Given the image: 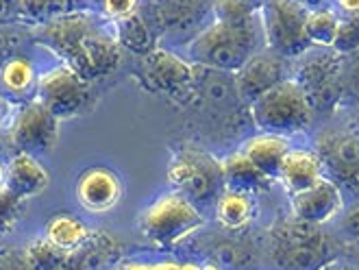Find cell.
Instances as JSON below:
<instances>
[{
  "label": "cell",
  "mask_w": 359,
  "mask_h": 270,
  "mask_svg": "<svg viewBox=\"0 0 359 270\" xmlns=\"http://www.w3.org/2000/svg\"><path fill=\"white\" fill-rule=\"evenodd\" d=\"M33 44L50 50L90 83L118 68L122 46L111 22L96 11H74L33 27Z\"/></svg>",
  "instance_id": "cell-1"
},
{
  "label": "cell",
  "mask_w": 359,
  "mask_h": 270,
  "mask_svg": "<svg viewBox=\"0 0 359 270\" xmlns=\"http://www.w3.org/2000/svg\"><path fill=\"white\" fill-rule=\"evenodd\" d=\"M185 48L194 66L236 74L257 53L266 50L262 15L248 25H226L211 18Z\"/></svg>",
  "instance_id": "cell-2"
},
{
  "label": "cell",
  "mask_w": 359,
  "mask_h": 270,
  "mask_svg": "<svg viewBox=\"0 0 359 270\" xmlns=\"http://www.w3.org/2000/svg\"><path fill=\"white\" fill-rule=\"evenodd\" d=\"M250 116L262 133L290 137L305 131L311 124V105L303 83L283 79L250 102Z\"/></svg>",
  "instance_id": "cell-3"
},
{
  "label": "cell",
  "mask_w": 359,
  "mask_h": 270,
  "mask_svg": "<svg viewBox=\"0 0 359 270\" xmlns=\"http://www.w3.org/2000/svg\"><path fill=\"white\" fill-rule=\"evenodd\" d=\"M205 222V214L192 201L179 192H168L144 210L140 216V231L157 246H172L198 231Z\"/></svg>",
  "instance_id": "cell-4"
},
{
  "label": "cell",
  "mask_w": 359,
  "mask_h": 270,
  "mask_svg": "<svg viewBox=\"0 0 359 270\" xmlns=\"http://www.w3.org/2000/svg\"><path fill=\"white\" fill-rule=\"evenodd\" d=\"M307 11L297 0H264L259 5L266 50L279 57H301L311 46L305 33Z\"/></svg>",
  "instance_id": "cell-5"
},
{
  "label": "cell",
  "mask_w": 359,
  "mask_h": 270,
  "mask_svg": "<svg viewBox=\"0 0 359 270\" xmlns=\"http://www.w3.org/2000/svg\"><path fill=\"white\" fill-rule=\"evenodd\" d=\"M214 0H140V13L155 33L185 39V46L211 20Z\"/></svg>",
  "instance_id": "cell-6"
},
{
  "label": "cell",
  "mask_w": 359,
  "mask_h": 270,
  "mask_svg": "<svg viewBox=\"0 0 359 270\" xmlns=\"http://www.w3.org/2000/svg\"><path fill=\"white\" fill-rule=\"evenodd\" d=\"M90 94L92 83L59 61L57 66L39 74L33 98L46 105L59 120H68L86 109Z\"/></svg>",
  "instance_id": "cell-7"
},
{
  "label": "cell",
  "mask_w": 359,
  "mask_h": 270,
  "mask_svg": "<svg viewBox=\"0 0 359 270\" xmlns=\"http://www.w3.org/2000/svg\"><path fill=\"white\" fill-rule=\"evenodd\" d=\"M323 173L342 192L359 194V135L346 129H327L316 140Z\"/></svg>",
  "instance_id": "cell-8"
},
{
  "label": "cell",
  "mask_w": 359,
  "mask_h": 270,
  "mask_svg": "<svg viewBox=\"0 0 359 270\" xmlns=\"http://www.w3.org/2000/svg\"><path fill=\"white\" fill-rule=\"evenodd\" d=\"M168 181L175 192L189 198L196 207L209 203L218 194V185H224L220 163L211 161L203 151H179L168 170Z\"/></svg>",
  "instance_id": "cell-9"
},
{
  "label": "cell",
  "mask_w": 359,
  "mask_h": 270,
  "mask_svg": "<svg viewBox=\"0 0 359 270\" xmlns=\"http://www.w3.org/2000/svg\"><path fill=\"white\" fill-rule=\"evenodd\" d=\"M59 118L41 105L37 98H31L18 107V114L9 127L11 144L18 153H29L35 157L50 155L59 142Z\"/></svg>",
  "instance_id": "cell-10"
},
{
  "label": "cell",
  "mask_w": 359,
  "mask_h": 270,
  "mask_svg": "<svg viewBox=\"0 0 359 270\" xmlns=\"http://www.w3.org/2000/svg\"><path fill=\"white\" fill-rule=\"evenodd\" d=\"M290 201H292L294 218L311 227L331 222L344 210V192L327 177H323L318 183H313L311 188L299 194H292Z\"/></svg>",
  "instance_id": "cell-11"
},
{
  "label": "cell",
  "mask_w": 359,
  "mask_h": 270,
  "mask_svg": "<svg viewBox=\"0 0 359 270\" xmlns=\"http://www.w3.org/2000/svg\"><path fill=\"white\" fill-rule=\"evenodd\" d=\"M274 264L279 270H323L331 257L323 238L292 231L274 248Z\"/></svg>",
  "instance_id": "cell-12"
},
{
  "label": "cell",
  "mask_w": 359,
  "mask_h": 270,
  "mask_svg": "<svg viewBox=\"0 0 359 270\" xmlns=\"http://www.w3.org/2000/svg\"><path fill=\"white\" fill-rule=\"evenodd\" d=\"M281 59L283 57L274 55L270 50H262L252 57L242 70L236 72V88L244 102L250 105L252 100H257L270 88H274L277 83L287 79Z\"/></svg>",
  "instance_id": "cell-13"
},
{
  "label": "cell",
  "mask_w": 359,
  "mask_h": 270,
  "mask_svg": "<svg viewBox=\"0 0 359 270\" xmlns=\"http://www.w3.org/2000/svg\"><path fill=\"white\" fill-rule=\"evenodd\" d=\"M76 198L83 210L104 214L114 210L122 198V183L109 168H88L76 181Z\"/></svg>",
  "instance_id": "cell-14"
},
{
  "label": "cell",
  "mask_w": 359,
  "mask_h": 270,
  "mask_svg": "<svg viewBox=\"0 0 359 270\" xmlns=\"http://www.w3.org/2000/svg\"><path fill=\"white\" fill-rule=\"evenodd\" d=\"M144 74L151 86L163 92H179L194 83V66L168 48H153L144 55Z\"/></svg>",
  "instance_id": "cell-15"
},
{
  "label": "cell",
  "mask_w": 359,
  "mask_h": 270,
  "mask_svg": "<svg viewBox=\"0 0 359 270\" xmlns=\"http://www.w3.org/2000/svg\"><path fill=\"white\" fill-rule=\"evenodd\" d=\"M48 183L50 177L46 166L35 155L15 153L5 166V190L20 201L41 194L48 188Z\"/></svg>",
  "instance_id": "cell-16"
},
{
  "label": "cell",
  "mask_w": 359,
  "mask_h": 270,
  "mask_svg": "<svg viewBox=\"0 0 359 270\" xmlns=\"http://www.w3.org/2000/svg\"><path fill=\"white\" fill-rule=\"evenodd\" d=\"M323 177L325 173L320 159L316 155V151L309 149H290L279 170V181L283 183V188L287 190L290 196L311 188Z\"/></svg>",
  "instance_id": "cell-17"
},
{
  "label": "cell",
  "mask_w": 359,
  "mask_h": 270,
  "mask_svg": "<svg viewBox=\"0 0 359 270\" xmlns=\"http://www.w3.org/2000/svg\"><path fill=\"white\" fill-rule=\"evenodd\" d=\"M290 137L283 135H274V133H257L255 137H250L242 153L250 159V163L268 179H279L281 163L290 151Z\"/></svg>",
  "instance_id": "cell-18"
},
{
  "label": "cell",
  "mask_w": 359,
  "mask_h": 270,
  "mask_svg": "<svg viewBox=\"0 0 359 270\" xmlns=\"http://www.w3.org/2000/svg\"><path fill=\"white\" fill-rule=\"evenodd\" d=\"M37 79L39 74L35 68V61L25 53H18L0 66V92H5L13 100L25 96L33 98Z\"/></svg>",
  "instance_id": "cell-19"
},
{
  "label": "cell",
  "mask_w": 359,
  "mask_h": 270,
  "mask_svg": "<svg viewBox=\"0 0 359 270\" xmlns=\"http://www.w3.org/2000/svg\"><path fill=\"white\" fill-rule=\"evenodd\" d=\"M220 170H222V183L224 190H233V192H242V194H255L259 190H264L270 183L255 166L250 163V159L238 151L233 155H229L220 161Z\"/></svg>",
  "instance_id": "cell-20"
},
{
  "label": "cell",
  "mask_w": 359,
  "mask_h": 270,
  "mask_svg": "<svg viewBox=\"0 0 359 270\" xmlns=\"http://www.w3.org/2000/svg\"><path fill=\"white\" fill-rule=\"evenodd\" d=\"M44 238L53 246H57L59 251H63L66 255H72L88 242L90 229L81 218H76L72 214H59L48 220Z\"/></svg>",
  "instance_id": "cell-21"
},
{
  "label": "cell",
  "mask_w": 359,
  "mask_h": 270,
  "mask_svg": "<svg viewBox=\"0 0 359 270\" xmlns=\"http://www.w3.org/2000/svg\"><path fill=\"white\" fill-rule=\"evenodd\" d=\"M114 35L122 48H129L137 55H149L155 46V31L146 22V18L135 11L122 20L111 22Z\"/></svg>",
  "instance_id": "cell-22"
},
{
  "label": "cell",
  "mask_w": 359,
  "mask_h": 270,
  "mask_svg": "<svg viewBox=\"0 0 359 270\" xmlns=\"http://www.w3.org/2000/svg\"><path fill=\"white\" fill-rule=\"evenodd\" d=\"M216 216L229 229H240L252 218V198L250 194L222 190L216 201Z\"/></svg>",
  "instance_id": "cell-23"
},
{
  "label": "cell",
  "mask_w": 359,
  "mask_h": 270,
  "mask_svg": "<svg viewBox=\"0 0 359 270\" xmlns=\"http://www.w3.org/2000/svg\"><path fill=\"white\" fill-rule=\"evenodd\" d=\"M337 27H340V15H337L331 7L320 9H309L305 18V33L311 46L331 48L333 39L337 35Z\"/></svg>",
  "instance_id": "cell-24"
},
{
  "label": "cell",
  "mask_w": 359,
  "mask_h": 270,
  "mask_svg": "<svg viewBox=\"0 0 359 270\" xmlns=\"http://www.w3.org/2000/svg\"><path fill=\"white\" fill-rule=\"evenodd\" d=\"M27 41H33V27L27 22L0 25V66L18 53H22Z\"/></svg>",
  "instance_id": "cell-25"
},
{
  "label": "cell",
  "mask_w": 359,
  "mask_h": 270,
  "mask_svg": "<svg viewBox=\"0 0 359 270\" xmlns=\"http://www.w3.org/2000/svg\"><path fill=\"white\" fill-rule=\"evenodd\" d=\"M25 255L33 270H53L68 257L63 251H59L57 246H53L46 238H37L33 244H29Z\"/></svg>",
  "instance_id": "cell-26"
},
{
  "label": "cell",
  "mask_w": 359,
  "mask_h": 270,
  "mask_svg": "<svg viewBox=\"0 0 359 270\" xmlns=\"http://www.w3.org/2000/svg\"><path fill=\"white\" fill-rule=\"evenodd\" d=\"M140 9V0H94L90 11H96L107 22H116Z\"/></svg>",
  "instance_id": "cell-27"
},
{
  "label": "cell",
  "mask_w": 359,
  "mask_h": 270,
  "mask_svg": "<svg viewBox=\"0 0 359 270\" xmlns=\"http://www.w3.org/2000/svg\"><path fill=\"white\" fill-rule=\"evenodd\" d=\"M331 48L335 53H351L359 48V18H340V27H337Z\"/></svg>",
  "instance_id": "cell-28"
},
{
  "label": "cell",
  "mask_w": 359,
  "mask_h": 270,
  "mask_svg": "<svg viewBox=\"0 0 359 270\" xmlns=\"http://www.w3.org/2000/svg\"><path fill=\"white\" fill-rule=\"evenodd\" d=\"M22 203L25 201L15 198L7 190L0 192V236L13 229L15 220L20 218V214H22Z\"/></svg>",
  "instance_id": "cell-29"
},
{
  "label": "cell",
  "mask_w": 359,
  "mask_h": 270,
  "mask_svg": "<svg viewBox=\"0 0 359 270\" xmlns=\"http://www.w3.org/2000/svg\"><path fill=\"white\" fill-rule=\"evenodd\" d=\"M337 218H340V227L344 229V234H348L351 238H359V201L344 207Z\"/></svg>",
  "instance_id": "cell-30"
},
{
  "label": "cell",
  "mask_w": 359,
  "mask_h": 270,
  "mask_svg": "<svg viewBox=\"0 0 359 270\" xmlns=\"http://www.w3.org/2000/svg\"><path fill=\"white\" fill-rule=\"evenodd\" d=\"M0 22H22V0H0Z\"/></svg>",
  "instance_id": "cell-31"
},
{
  "label": "cell",
  "mask_w": 359,
  "mask_h": 270,
  "mask_svg": "<svg viewBox=\"0 0 359 270\" xmlns=\"http://www.w3.org/2000/svg\"><path fill=\"white\" fill-rule=\"evenodd\" d=\"M18 102L13 98H9L5 92H0V129H9L11 122L18 114Z\"/></svg>",
  "instance_id": "cell-32"
},
{
  "label": "cell",
  "mask_w": 359,
  "mask_h": 270,
  "mask_svg": "<svg viewBox=\"0 0 359 270\" xmlns=\"http://www.w3.org/2000/svg\"><path fill=\"white\" fill-rule=\"evenodd\" d=\"M0 270H33L27 255H18L13 251H7L0 255Z\"/></svg>",
  "instance_id": "cell-33"
},
{
  "label": "cell",
  "mask_w": 359,
  "mask_h": 270,
  "mask_svg": "<svg viewBox=\"0 0 359 270\" xmlns=\"http://www.w3.org/2000/svg\"><path fill=\"white\" fill-rule=\"evenodd\" d=\"M155 270H201L196 264H175V262H165V264H151Z\"/></svg>",
  "instance_id": "cell-34"
},
{
  "label": "cell",
  "mask_w": 359,
  "mask_h": 270,
  "mask_svg": "<svg viewBox=\"0 0 359 270\" xmlns=\"http://www.w3.org/2000/svg\"><path fill=\"white\" fill-rule=\"evenodd\" d=\"M335 5L340 7L344 13H359V0H335Z\"/></svg>",
  "instance_id": "cell-35"
},
{
  "label": "cell",
  "mask_w": 359,
  "mask_h": 270,
  "mask_svg": "<svg viewBox=\"0 0 359 270\" xmlns=\"http://www.w3.org/2000/svg\"><path fill=\"white\" fill-rule=\"evenodd\" d=\"M305 9H320V7H329V0H297Z\"/></svg>",
  "instance_id": "cell-36"
},
{
  "label": "cell",
  "mask_w": 359,
  "mask_h": 270,
  "mask_svg": "<svg viewBox=\"0 0 359 270\" xmlns=\"http://www.w3.org/2000/svg\"><path fill=\"white\" fill-rule=\"evenodd\" d=\"M124 270H155L151 264L149 266H144V264H129V266H124Z\"/></svg>",
  "instance_id": "cell-37"
},
{
  "label": "cell",
  "mask_w": 359,
  "mask_h": 270,
  "mask_svg": "<svg viewBox=\"0 0 359 270\" xmlns=\"http://www.w3.org/2000/svg\"><path fill=\"white\" fill-rule=\"evenodd\" d=\"M323 270H355V268H351V266H342V264H335V262H331L329 266H325Z\"/></svg>",
  "instance_id": "cell-38"
},
{
  "label": "cell",
  "mask_w": 359,
  "mask_h": 270,
  "mask_svg": "<svg viewBox=\"0 0 359 270\" xmlns=\"http://www.w3.org/2000/svg\"><path fill=\"white\" fill-rule=\"evenodd\" d=\"M5 190V163L0 161V192Z\"/></svg>",
  "instance_id": "cell-39"
},
{
  "label": "cell",
  "mask_w": 359,
  "mask_h": 270,
  "mask_svg": "<svg viewBox=\"0 0 359 270\" xmlns=\"http://www.w3.org/2000/svg\"><path fill=\"white\" fill-rule=\"evenodd\" d=\"M201 270H220V268L214 266V264H207V266H201Z\"/></svg>",
  "instance_id": "cell-40"
},
{
  "label": "cell",
  "mask_w": 359,
  "mask_h": 270,
  "mask_svg": "<svg viewBox=\"0 0 359 270\" xmlns=\"http://www.w3.org/2000/svg\"><path fill=\"white\" fill-rule=\"evenodd\" d=\"M246 3H250V5H255V7H259L264 0H246Z\"/></svg>",
  "instance_id": "cell-41"
},
{
  "label": "cell",
  "mask_w": 359,
  "mask_h": 270,
  "mask_svg": "<svg viewBox=\"0 0 359 270\" xmlns=\"http://www.w3.org/2000/svg\"><path fill=\"white\" fill-rule=\"evenodd\" d=\"M0 25H3V22H0Z\"/></svg>",
  "instance_id": "cell-42"
}]
</instances>
